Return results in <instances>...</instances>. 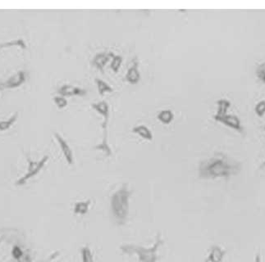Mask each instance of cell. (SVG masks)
Returning a JSON list of instances; mask_svg holds the SVG:
<instances>
[{"mask_svg":"<svg viewBox=\"0 0 265 262\" xmlns=\"http://www.w3.org/2000/svg\"><path fill=\"white\" fill-rule=\"evenodd\" d=\"M164 241L160 233H158L153 245L150 247L136 245L132 243L123 244L119 249L126 255H136L139 262H158L159 260V250L163 245Z\"/></svg>","mask_w":265,"mask_h":262,"instance_id":"3","label":"cell"},{"mask_svg":"<svg viewBox=\"0 0 265 262\" xmlns=\"http://www.w3.org/2000/svg\"><path fill=\"white\" fill-rule=\"evenodd\" d=\"M96 85H97L98 92L100 93V95L104 96L106 93H111L113 92L112 87L101 79H96Z\"/></svg>","mask_w":265,"mask_h":262,"instance_id":"19","label":"cell"},{"mask_svg":"<svg viewBox=\"0 0 265 262\" xmlns=\"http://www.w3.org/2000/svg\"><path fill=\"white\" fill-rule=\"evenodd\" d=\"M54 137L57 140V144L60 145V149H61L64 158L66 160L68 165H72L74 162V157H73V152H72V148L69 146V144L58 133L54 134Z\"/></svg>","mask_w":265,"mask_h":262,"instance_id":"9","label":"cell"},{"mask_svg":"<svg viewBox=\"0 0 265 262\" xmlns=\"http://www.w3.org/2000/svg\"><path fill=\"white\" fill-rule=\"evenodd\" d=\"M17 117H18V112H16L15 114H13L8 120L0 121V131L8 130L10 129V127L17 121Z\"/></svg>","mask_w":265,"mask_h":262,"instance_id":"21","label":"cell"},{"mask_svg":"<svg viewBox=\"0 0 265 262\" xmlns=\"http://www.w3.org/2000/svg\"><path fill=\"white\" fill-rule=\"evenodd\" d=\"M60 251H55V252H52L49 256H47L45 260H43L42 262H53L55 260L58 256H60Z\"/></svg>","mask_w":265,"mask_h":262,"instance_id":"26","label":"cell"},{"mask_svg":"<svg viewBox=\"0 0 265 262\" xmlns=\"http://www.w3.org/2000/svg\"><path fill=\"white\" fill-rule=\"evenodd\" d=\"M255 74L261 82L265 84V62L259 64L255 70Z\"/></svg>","mask_w":265,"mask_h":262,"instance_id":"23","label":"cell"},{"mask_svg":"<svg viewBox=\"0 0 265 262\" xmlns=\"http://www.w3.org/2000/svg\"><path fill=\"white\" fill-rule=\"evenodd\" d=\"M214 119L218 122L222 123L226 126L229 127L231 129H235L239 133L244 134V127L242 126V122L239 117L235 115L225 114L219 116V115L215 114L214 116Z\"/></svg>","mask_w":265,"mask_h":262,"instance_id":"6","label":"cell"},{"mask_svg":"<svg viewBox=\"0 0 265 262\" xmlns=\"http://www.w3.org/2000/svg\"><path fill=\"white\" fill-rule=\"evenodd\" d=\"M226 254L227 252L223 247L214 244L210 247L208 256L206 257L204 262H223Z\"/></svg>","mask_w":265,"mask_h":262,"instance_id":"10","label":"cell"},{"mask_svg":"<svg viewBox=\"0 0 265 262\" xmlns=\"http://www.w3.org/2000/svg\"><path fill=\"white\" fill-rule=\"evenodd\" d=\"M157 118L164 125H169L170 123L173 121V112L170 109H164V110H162L161 112H159Z\"/></svg>","mask_w":265,"mask_h":262,"instance_id":"17","label":"cell"},{"mask_svg":"<svg viewBox=\"0 0 265 262\" xmlns=\"http://www.w3.org/2000/svg\"><path fill=\"white\" fill-rule=\"evenodd\" d=\"M138 67H139V61L136 57L132 61V65L128 68L126 74V81L131 85H136L140 81V73Z\"/></svg>","mask_w":265,"mask_h":262,"instance_id":"12","label":"cell"},{"mask_svg":"<svg viewBox=\"0 0 265 262\" xmlns=\"http://www.w3.org/2000/svg\"><path fill=\"white\" fill-rule=\"evenodd\" d=\"M53 100L58 109H64L68 106V100L63 96H55Z\"/></svg>","mask_w":265,"mask_h":262,"instance_id":"24","label":"cell"},{"mask_svg":"<svg viewBox=\"0 0 265 262\" xmlns=\"http://www.w3.org/2000/svg\"><path fill=\"white\" fill-rule=\"evenodd\" d=\"M13 242H9L11 245L10 262H33L32 251L26 243L19 238L15 237Z\"/></svg>","mask_w":265,"mask_h":262,"instance_id":"4","label":"cell"},{"mask_svg":"<svg viewBox=\"0 0 265 262\" xmlns=\"http://www.w3.org/2000/svg\"><path fill=\"white\" fill-rule=\"evenodd\" d=\"M81 262H96L92 248L88 245L83 246L81 248Z\"/></svg>","mask_w":265,"mask_h":262,"instance_id":"18","label":"cell"},{"mask_svg":"<svg viewBox=\"0 0 265 262\" xmlns=\"http://www.w3.org/2000/svg\"><path fill=\"white\" fill-rule=\"evenodd\" d=\"M26 81V73L24 71H19L10 76L6 81L0 84V90L4 89H14L23 85Z\"/></svg>","mask_w":265,"mask_h":262,"instance_id":"7","label":"cell"},{"mask_svg":"<svg viewBox=\"0 0 265 262\" xmlns=\"http://www.w3.org/2000/svg\"><path fill=\"white\" fill-rule=\"evenodd\" d=\"M218 104V111H217V115L222 116V115L227 114V111L231 108V103L229 100L226 99H222L217 101Z\"/></svg>","mask_w":265,"mask_h":262,"instance_id":"20","label":"cell"},{"mask_svg":"<svg viewBox=\"0 0 265 262\" xmlns=\"http://www.w3.org/2000/svg\"><path fill=\"white\" fill-rule=\"evenodd\" d=\"M241 170V162L223 153H216L200 162L198 176L202 180L229 179L238 175Z\"/></svg>","mask_w":265,"mask_h":262,"instance_id":"1","label":"cell"},{"mask_svg":"<svg viewBox=\"0 0 265 262\" xmlns=\"http://www.w3.org/2000/svg\"><path fill=\"white\" fill-rule=\"evenodd\" d=\"M255 114L259 117H262V116L265 115V100H261L258 104L255 105Z\"/></svg>","mask_w":265,"mask_h":262,"instance_id":"25","label":"cell"},{"mask_svg":"<svg viewBox=\"0 0 265 262\" xmlns=\"http://www.w3.org/2000/svg\"><path fill=\"white\" fill-rule=\"evenodd\" d=\"M132 132L136 134L138 136L144 139V140H148V141H152L154 139L153 134L151 132V129L145 125H137L134 127L132 129Z\"/></svg>","mask_w":265,"mask_h":262,"instance_id":"15","label":"cell"},{"mask_svg":"<svg viewBox=\"0 0 265 262\" xmlns=\"http://www.w3.org/2000/svg\"><path fill=\"white\" fill-rule=\"evenodd\" d=\"M92 108L97 112L98 114L102 116L104 121L102 123V128L104 131H107L108 127V119L110 114V109L108 103L105 101L98 102L92 104Z\"/></svg>","mask_w":265,"mask_h":262,"instance_id":"8","label":"cell"},{"mask_svg":"<svg viewBox=\"0 0 265 262\" xmlns=\"http://www.w3.org/2000/svg\"><path fill=\"white\" fill-rule=\"evenodd\" d=\"M123 58L122 56L114 55L112 57V61H111L110 68L115 73L119 72V69L121 68L122 64H123Z\"/></svg>","mask_w":265,"mask_h":262,"instance_id":"22","label":"cell"},{"mask_svg":"<svg viewBox=\"0 0 265 262\" xmlns=\"http://www.w3.org/2000/svg\"><path fill=\"white\" fill-rule=\"evenodd\" d=\"M114 53L112 52H102V53H99L94 57L92 63L97 68L98 70L100 72H104L105 66L108 63L109 60L112 59V57H114Z\"/></svg>","mask_w":265,"mask_h":262,"instance_id":"13","label":"cell"},{"mask_svg":"<svg viewBox=\"0 0 265 262\" xmlns=\"http://www.w3.org/2000/svg\"><path fill=\"white\" fill-rule=\"evenodd\" d=\"M132 192L127 184H123L110 198V215L112 221L117 226L127 224L129 218L130 199Z\"/></svg>","mask_w":265,"mask_h":262,"instance_id":"2","label":"cell"},{"mask_svg":"<svg viewBox=\"0 0 265 262\" xmlns=\"http://www.w3.org/2000/svg\"><path fill=\"white\" fill-rule=\"evenodd\" d=\"M92 203L91 199L75 203L74 206H73V213L76 216H85L91 209Z\"/></svg>","mask_w":265,"mask_h":262,"instance_id":"14","label":"cell"},{"mask_svg":"<svg viewBox=\"0 0 265 262\" xmlns=\"http://www.w3.org/2000/svg\"><path fill=\"white\" fill-rule=\"evenodd\" d=\"M95 149L102 152L103 154L107 157L112 155V149H111L110 146L108 145L107 131H104V139H103L101 144H98L97 146L95 147Z\"/></svg>","mask_w":265,"mask_h":262,"instance_id":"16","label":"cell"},{"mask_svg":"<svg viewBox=\"0 0 265 262\" xmlns=\"http://www.w3.org/2000/svg\"><path fill=\"white\" fill-rule=\"evenodd\" d=\"M49 159V156L48 155L43 156L42 158L39 161H32V159L27 158L28 166L26 172L24 174V176H21L16 181V185L17 186H23L31 179L36 177L46 165Z\"/></svg>","mask_w":265,"mask_h":262,"instance_id":"5","label":"cell"},{"mask_svg":"<svg viewBox=\"0 0 265 262\" xmlns=\"http://www.w3.org/2000/svg\"><path fill=\"white\" fill-rule=\"evenodd\" d=\"M255 262H262V257H261L260 253H257L255 256Z\"/></svg>","mask_w":265,"mask_h":262,"instance_id":"27","label":"cell"},{"mask_svg":"<svg viewBox=\"0 0 265 262\" xmlns=\"http://www.w3.org/2000/svg\"><path fill=\"white\" fill-rule=\"evenodd\" d=\"M57 93H60V96L63 97H72V96H82L86 95L87 91L85 89H81L77 86L72 85H64L60 87Z\"/></svg>","mask_w":265,"mask_h":262,"instance_id":"11","label":"cell"},{"mask_svg":"<svg viewBox=\"0 0 265 262\" xmlns=\"http://www.w3.org/2000/svg\"><path fill=\"white\" fill-rule=\"evenodd\" d=\"M263 130L265 131V125L263 127ZM263 168H265V160L264 161L262 162V164H261L260 167H259V169H263Z\"/></svg>","mask_w":265,"mask_h":262,"instance_id":"28","label":"cell"}]
</instances>
